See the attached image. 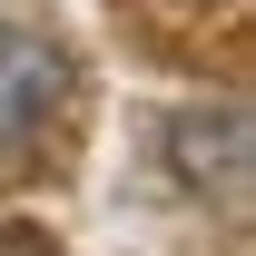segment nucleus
Returning <instances> with one entry per match:
<instances>
[{"label":"nucleus","mask_w":256,"mask_h":256,"mask_svg":"<svg viewBox=\"0 0 256 256\" xmlns=\"http://www.w3.org/2000/svg\"><path fill=\"white\" fill-rule=\"evenodd\" d=\"M69 50L50 30H20V20H0V168L30 148L40 128L60 118V98H69Z\"/></svg>","instance_id":"obj_1"},{"label":"nucleus","mask_w":256,"mask_h":256,"mask_svg":"<svg viewBox=\"0 0 256 256\" xmlns=\"http://www.w3.org/2000/svg\"><path fill=\"white\" fill-rule=\"evenodd\" d=\"M168 168H178L197 197H217V207H246V168H256L246 108H236V98H217V108H188V118L168 128Z\"/></svg>","instance_id":"obj_2"},{"label":"nucleus","mask_w":256,"mask_h":256,"mask_svg":"<svg viewBox=\"0 0 256 256\" xmlns=\"http://www.w3.org/2000/svg\"><path fill=\"white\" fill-rule=\"evenodd\" d=\"M0 256H60V246H40L30 226H0Z\"/></svg>","instance_id":"obj_3"}]
</instances>
